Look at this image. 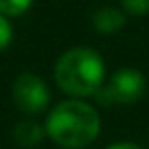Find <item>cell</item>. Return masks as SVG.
Masks as SVG:
<instances>
[{
  "label": "cell",
  "instance_id": "obj_1",
  "mask_svg": "<svg viewBox=\"0 0 149 149\" xmlns=\"http://www.w3.org/2000/svg\"><path fill=\"white\" fill-rule=\"evenodd\" d=\"M45 133L63 149H82L98 137L100 116L88 102L63 100L49 112Z\"/></svg>",
  "mask_w": 149,
  "mask_h": 149
},
{
  "label": "cell",
  "instance_id": "obj_2",
  "mask_svg": "<svg viewBox=\"0 0 149 149\" xmlns=\"http://www.w3.org/2000/svg\"><path fill=\"white\" fill-rule=\"evenodd\" d=\"M57 86L72 96H94L104 84V61L90 47H74L55 63Z\"/></svg>",
  "mask_w": 149,
  "mask_h": 149
},
{
  "label": "cell",
  "instance_id": "obj_3",
  "mask_svg": "<svg viewBox=\"0 0 149 149\" xmlns=\"http://www.w3.org/2000/svg\"><path fill=\"white\" fill-rule=\"evenodd\" d=\"M145 90V76L135 68H123L110 76L106 84L94 94L100 104H131L141 98Z\"/></svg>",
  "mask_w": 149,
  "mask_h": 149
},
{
  "label": "cell",
  "instance_id": "obj_4",
  "mask_svg": "<svg viewBox=\"0 0 149 149\" xmlns=\"http://www.w3.org/2000/svg\"><path fill=\"white\" fill-rule=\"evenodd\" d=\"M13 102L27 114H39L49 104V88L37 74H21L13 84Z\"/></svg>",
  "mask_w": 149,
  "mask_h": 149
},
{
  "label": "cell",
  "instance_id": "obj_5",
  "mask_svg": "<svg viewBox=\"0 0 149 149\" xmlns=\"http://www.w3.org/2000/svg\"><path fill=\"white\" fill-rule=\"evenodd\" d=\"M13 137H15V141H17L21 147H35V145H39V143L43 141L45 129H43L37 120L27 118V120L17 123V127H15V131H13Z\"/></svg>",
  "mask_w": 149,
  "mask_h": 149
},
{
  "label": "cell",
  "instance_id": "obj_6",
  "mask_svg": "<svg viewBox=\"0 0 149 149\" xmlns=\"http://www.w3.org/2000/svg\"><path fill=\"white\" fill-rule=\"evenodd\" d=\"M92 21H94L96 31L108 35V33H116L125 25V15L114 6H102V8H98L94 13Z\"/></svg>",
  "mask_w": 149,
  "mask_h": 149
},
{
  "label": "cell",
  "instance_id": "obj_7",
  "mask_svg": "<svg viewBox=\"0 0 149 149\" xmlns=\"http://www.w3.org/2000/svg\"><path fill=\"white\" fill-rule=\"evenodd\" d=\"M33 0H0V15H23Z\"/></svg>",
  "mask_w": 149,
  "mask_h": 149
},
{
  "label": "cell",
  "instance_id": "obj_8",
  "mask_svg": "<svg viewBox=\"0 0 149 149\" xmlns=\"http://www.w3.org/2000/svg\"><path fill=\"white\" fill-rule=\"evenodd\" d=\"M123 8L129 15H145L149 13V0H120Z\"/></svg>",
  "mask_w": 149,
  "mask_h": 149
},
{
  "label": "cell",
  "instance_id": "obj_9",
  "mask_svg": "<svg viewBox=\"0 0 149 149\" xmlns=\"http://www.w3.org/2000/svg\"><path fill=\"white\" fill-rule=\"evenodd\" d=\"M13 41V29H10V23L6 21L4 15H0V51L4 47H8V43Z\"/></svg>",
  "mask_w": 149,
  "mask_h": 149
},
{
  "label": "cell",
  "instance_id": "obj_10",
  "mask_svg": "<svg viewBox=\"0 0 149 149\" xmlns=\"http://www.w3.org/2000/svg\"><path fill=\"white\" fill-rule=\"evenodd\" d=\"M106 149H143V147H139L137 143H131V141H120V143H114Z\"/></svg>",
  "mask_w": 149,
  "mask_h": 149
}]
</instances>
